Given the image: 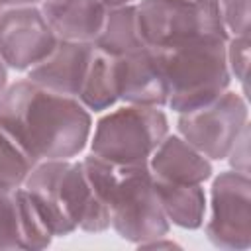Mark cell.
I'll return each instance as SVG.
<instances>
[{
	"label": "cell",
	"mask_w": 251,
	"mask_h": 251,
	"mask_svg": "<svg viewBox=\"0 0 251 251\" xmlns=\"http://www.w3.org/2000/svg\"><path fill=\"white\" fill-rule=\"evenodd\" d=\"M0 127L33 163L75 159L90 139L92 116L78 98L20 78L0 100Z\"/></svg>",
	"instance_id": "cell-1"
},
{
	"label": "cell",
	"mask_w": 251,
	"mask_h": 251,
	"mask_svg": "<svg viewBox=\"0 0 251 251\" xmlns=\"http://www.w3.org/2000/svg\"><path fill=\"white\" fill-rule=\"evenodd\" d=\"M22 188L29 194L55 237L76 229L102 233L110 229V206L96 176L82 161H39Z\"/></svg>",
	"instance_id": "cell-2"
},
{
	"label": "cell",
	"mask_w": 251,
	"mask_h": 251,
	"mask_svg": "<svg viewBox=\"0 0 251 251\" xmlns=\"http://www.w3.org/2000/svg\"><path fill=\"white\" fill-rule=\"evenodd\" d=\"M82 161L98 176L110 206V227L122 239L141 245L169 233L171 224L159 204L147 163L116 165L92 153Z\"/></svg>",
	"instance_id": "cell-3"
},
{
	"label": "cell",
	"mask_w": 251,
	"mask_h": 251,
	"mask_svg": "<svg viewBox=\"0 0 251 251\" xmlns=\"http://www.w3.org/2000/svg\"><path fill=\"white\" fill-rule=\"evenodd\" d=\"M226 41L208 37L157 49L169 90L167 106L173 112L198 110L229 88L231 75L226 61Z\"/></svg>",
	"instance_id": "cell-4"
},
{
	"label": "cell",
	"mask_w": 251,
	"mask_h": 251,
	"mask_svg": "<svg viewBox=\"0 0 251 251\" xmlns=\"http://www.w3.org/2000/svg\"><path fill=\"white\" fill-rule=\"evenodd\" d=\"M169 133V120L161 108L124 104L104 114L90 133V153L116 163H147L151 153Z\"/></svg>",
	"instance_id": "cell-5"
},
{
	"label": "cell",
	"mask_w": 251,
	"mask_h": 251,
	"mask_svg": "<svg viewBox=\"0 0 251 251\" xmlns=\"http://www.w3.org/2000/svg\"><path fill=\"white\" fill-rule=\"evenodd\" d=\"M135 16L141 41L153 49L229 37L218 0H139L135 2Z\"/></svg>",
	"instance_id": "cell-6"
},
{
	"label": "cell",
	"mask_w": 251,
	"mask_h": 251,
	"mask_svg": "<svg viewBox=\"0 0 251 251\" xmlns=\"http://www.w3.org/2000/svg\"><path fill=\"white\" fill-rule=\"evenodd\" d=\"M247 124V96L227 88L214 102L178 114L176 133L210 161H224Z\"/></svg>",
	"instance_id": "cell-7"
},
{
	"label": "cell",
	"mask_w": 251,
	"mask_h": 251,
	"mask_svg": "<svg viewBox=\"0 0 251 251\" xmlns=\"http://www.w3.org/2000/svg\"><path fill=\"white\" fill-rule=\"evenodd\" d=\"M206 237L218 249L251 247V178L237 171L220 173L210 186Z\"/></svg>",
	"instance_id": "cell-8"
},
{
	"label": "cell",
	"mask_w": 251,
	"mask_h": 251,
	"mask_svg": "<svg viewBox=\"0 0 251 251\" xmlns=\"http://www.w3.org/2000/svg\"><path fill=\"white\" fill-rule=\"evenodd\" d=\"M39 6L4 8L0 14V59L12 71H29L57 45Z\"/></svg>",
	"instance_id": "cell-9"
},
{
	"label": "cell",
	"mask_w": 251,
	"mask_h": 251,
	"mask_svg": "<svg viewBox=\"0 0 251 251\" xmlns=\"http://www.w3.org/2000/svg\"><path fill=\"white\" fill-rule=\"evenodd\" d=\"M118 100L135 106H167L169 90L157 49L143 47L116 57Z\"/></svg>",
	"instance_id": "cell-10"
},
{
	"label": "cell",
	"mask_w": 251,
	"mask_h": 251,
	"mask_svg": "<svg viewBox=\"0 0 251 251\" xmlns=\"http://www.w3.org/2000/svg\"><path fill=\"white\" fill-rule=\"evenodd\" d=\"M94 45L86 41H63L59 39L55 49L37 65L27 71L31 82L53 90L57 94L76 98L92 59Z\"/></svg>",
	"instance_id": "cell-11"
},
{
	"label": "cell",
	"mask_w": 251,
	"mask_h": 251,
	"mask_svg": "<svg viewBox=\"0 0 251 251\" xmlns=\"http://www.w3.org/2000/svg\"><path fill=\"white\" fill-rule=\"evenodd\" d=\"M147 167L157 180L180 184H204L212 178V161L194 149L178 133H167L151 153Z\"/></svg>",
	"instance_id": "cell-12"
},
{
	"label": "cell",
	"mask_w": 251,
	"mask_h": 251,
	"mask_svg": "<svg viewBox=\"0 0 251 251\" xmlns=\"http://www.w3.org/2000/svg\"><path fill=\"white\" fill-rule=\"evenodd\" d=\"M37 6L55 37L63 41L92 43L106 16L100 0H41Z\"/></svg>",
	"instance_id": "cell-13"
},
{
	"label": "cell",
	"mask_w": 251,
	"mask_h": 251,
	"mask_svg": "<svg viewBox=\"0 0 251 251\" xmlns=\"http://www.w3.org/2000/svg\"><path fill=\"white\" fill-rule=\"evenodd\" d=\"M159 204L171 226L198 229L204 224L208 200L202 184H180L153 178Z\"/></svg>",
	"instance_id": "cell-14"
},
{
	"label": "cell",
	"mask_w": 251,
	"mask_h": 251,
	"mask_svg": "<svg viewBox=\"0 0 251 251\" xmlns=\"http://www.w3.org/2000/svg\"><path fill=\"white\" fill-rule=\"evenodd\" d=\"M92 45L110 57H122V55L147 47L139 35L135 4L106 8L102 27L96 39L92 41Z\"/></svg>",
	"instance_id": "cell-15"
},
{
	"label": "cell",
	"mask_w": 251,
	"mask_h": 251,
	"mask_svg": "<svg viewBox=\"0 0 251 251\" xmlns=\"http://www.w3.org/2000/svg\"><path fill=\"white\" fill-rule=\"evenodd\" d=\"M76 98L90 114L110 110L118 102L116 57H110L94 47L92 59L88 63V69Z\"/></svg>",
	"instance_id": "cell-16"
},
{
	"label": "cell",
	"mask_w": 251,
	"mask_h": 251,
	"mask_svg": "<svg viewBox=\"0 0 251 251\" xmlns=\"http://www.w3.org/2000/svg\"><path fill=\"white\" fill-rule=\"evenodd\" d=\"M18 220H20V243L24 251H41L51 245L55 235L51 233L41 212L29 198V194L20 186L16 188Z\"/></svg>",
	"instance_id": "cell-17"
},
{
	"label": "cell",
	"mask_w": 251,
	"mask_h": 251,
	"mask_svg": "<svg viewBox=\"0 0 251 251\" xmlns=\"http://www.w3.org/2000/svg\"><path fill=\"white\" fill-rule=\"evenodd\" d=\"M35 163L18 147V143L0 127V188H20Z\"/></svg>",
	"instance_id": "cell-18"
},
{
	"label": "cell",
	"mask_w": 251,
	"mask_h": 251,
	"mask_svg": "<svg viewBox=\"0 0 251 251\" xmlns=\"http://www.w3.org/2000/svg\"><path fill=\"white\" fill-rule=\"evenodd\" d=\"M0 249H22L16 190L0 188Z\"/></svg>",
	"instance_id": "cell-19"
},
{
	"label": "cell",
	"mask_w": 251,
	"mask_h": 251,
	"mask_svg": "<svg viewBox=\"0 0 251 251\" xmlns=\"http://www.w3.org/2000/svg\"><path fill=\"white\" fill-rule=\"evenodd\" d=\"M218 6L229 37L251 35V0H218Z\"/></svg>",
	"instance_id": "cell-20"
},
{
	"label": "cell",
	"mask_w": 251,
	"mask_h": 251,
	"mask_svg": "<svg viewBox=\"0 0 251 251\" xmlns=\"http://www.w3.org/2000/svg\"><path fill=\"white\" fill-rule=\"evenodd\" d=\"M249 47L251 35H233L226 41V61L231 78L245 86L247 71H249Z\"/></svg>",
	"instance_id": "cell-21"
},
{
	"label": "cell",
	"mask_w": 251,
	"mask_h": 251,
	"mask_svg": "<svg viewBox=\"0 0 251 251\" xmlns=\"http://www.w3.org/2000/svg\"><path fill=\"white\" fill-rule=\"evenodd\" d=\"M226 159H227L231 171H237L241 175H249V124L237 135V139H235V143L229 149Z\"/></svg>",
	"instance_id": "cell-22"
},
{
	"label": "cell",
	"mask_w": 251,
	"mask_h": 251,
	"mask_svg": "<svg viewBox=\"0 0 251 251\" xmlns=\"http://www.w3.org/2000/svg\"><path fill=\"white\" fill-rule=\"evenodd\" d=\"M4 8H16V6H37L41 0H0Z\"/></svg>",
	"instance_id": "cell-23"
},
{
	"label": "cell",
	"mask_w": 251,
	"mask_h": 251,
	"mask_svg": "<svg viewBox=\"0 0 251 251\" xmlns=\"http://www.w3.org/2000/svg\"><path fill=\"white\" fill-rule=\"evenodd\" d=\"M6 88H8V67L0 59V100H2L4 92H6Z\"/></svg>",
	"instance_id": "cell-24"
},
{
	"label": "cell",
	"mask_w": 251,
	"mask_h": 251,
	"mask_svg": "<svg viewBox=\"0 0 251 251\" xmlns=\"http://www.w3.org/2000/svg\"><path fill=\"white\" fill-rule=\"evenodd\" d=\"M106 8H118V6H127V4H135V0H100Z\"/></svg>",
	"instance_id": "cell-25"
},
{
	"label": "cell",
	"mask_w": 251,
	"mask_h": 251,
	"mask_svg": "<svg viewBox=\"0 0 251 251\" xmlns=\"http://www.w3.org/2000/svg\"><path fill=\"white\" fill-rule=\"evenodd\" d=\"M2 10H4V6H2V2H0V14H2Z\"/></svg>",
	"instance_id": "cell-26"
}]
</instances>
